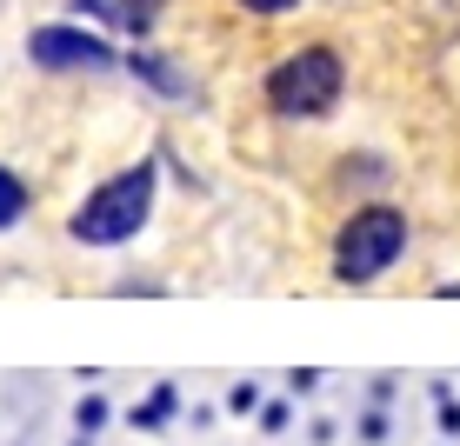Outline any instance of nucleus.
<instances>
[{"label": "nucleus", "mask_w": 460, "mask_h": 446, "mask_svg": "<svg viewBox=\"0 0 460 446\" xmlns=\"http://www.w3.org/2000/svg\"><path fill=\"white\" fill-rule=\"evenodd\" d=\"M147 214H154V167L140 161V167H120L114 180L93 187V194L74 206L67 233L81 247H120V240H134V233L147 227Z\"/></svg>", "instance_id": "1"}, {"label": "nucleus", "mask_w": 460, "mask_h": 446, "mask_svg": "<svg viewBox=\"0 0 460 446\" xmlns=\"http://www.w3.org/2000/svg\"><path fill=\"white\" fill-rule=\"evenodd\" d=\"M407 253V214L401 206H354V220L334 233V280L367 286Z\"/></svg>", "instance_id": "2"}, {"label": "nucleus", "mask_w": 460, "mask_h": 446, "mask_svg": "<svg viewBox=\"0 0 460 446\" xmlns=\"http://www.w3.org/2000/svg\"><path fill=\"white\" fill-rule=\"evenodd\" d=\"M341 87H347V67L334 47H300V54H288L267 74V107L288 120H321L341 101Z\"/></svg>", "instance_id": "3"}, {"label": "nucleus", "mask_w": 460, "mask_h": 446, "mask_svg": "<svg viewBox=\"0 0 460 446\" xmlns=\"http://www.w3.org/2000/svg\"><path fill=\"white\" fill-rule=\"evenodd\" d=\"M27 60L47 67V74H107L114 67V47L101 34H87V27L54 21V27H34V34H27Z\"/></svg>", "instance_id": "4"}, {"label": "nucleus", "mask_w": 460, "mask_h": 446, "mask_svg": "<svg viewBox=\"0 0 460 446\" xmlns=\"http://www.w3.org/2000/svg\"><path fill=\"white\" fill-rule=\"evenodd\" d=\"M173 413H181V387H173V380H161V387H154L140 407H127V426H134V433H161Z\"/></svg>", "instance_id": "5"}, {"label": "nucleus", "mask_w": 460, "mask_h": 446, "mask_svg": "<svg viewBox=\"0 0 460 446\" xmlns=\"http://www.w3.org/2000/svg\"><path fill=\"white\" fill-rule=\"evenodd\" d=\"M127 67H134V74H140V81H147L154 93H167V101H187V93H194V87L181 81V74H173V60H161V54H134Z\"/></svg>", "instance_id": "6"}, {"label": "nucleus", "mask_w": 460, "mask_h": 446, "mask_svg": "<svg viewBox=\"0 0 460 446\" xmlns=\"http://www.w3.org/2000/svg\"><path fill=\"white\" fill-rule=\"evenodd\" d=\"M107 420H114V400H107L101 387H87L81 400H74V433H87V440H101L107 433Z\"/></svg>", "instance_id": "7"}, {"label": "nucleus", "mask_w": 460, "mask_h": 446, "mask_svg": "<svg viewBox=\"0 0 460 446\" xmlns=\"http://www.w3.org/2000/svg\"><path fill=\"white\" fill-rule=\"evenodd\" d=\"M27 206H34L27 180H21L13 167H0V233H7V227H21V220H27Z\"/></svg>", "instance_id": "8"}, {"label": "nucleus", "mask_w": 460, "mask_h": 446, "mask_svg": "<svg viewBox=\"0 0 460 446\" xmlns=\"http://www.w3.org/2000/svg\"><path fill=\"white\" fill-rule=\"evenodd\" d=\"M154 13H161V0H114V7H107V27H120V34H147Z\"/></svg>", "instance_id": "9"}, {"label": "nucleus", "mask_w": 460, "mask_h": 446, "mask_svg": "<svg viewBox=\"0 0 460 446\" xmlns=\"http://www.w3.org/2000/svg\"><path fill=\"white\" fill-rule=\"evenodd\" d=\"M434 426H440V440L460 446V400H454V380H434Z\"/></svg>", "instance_id": "10"}, {"label": "nucleus", "mask_w": 460, "mask_h": 446, "mask_svg": "<svg viewBox=\"0 0 460 446\" xmlns=\"http://www.w3.org/2000/svg\"><path fill=\"white\" fill-rule=\"evenodd\" d=\"M261 407H267L261 380H234V387H227V413H234V420H261Z\"/></svg>", "instance_id": "11"}, {"label": "nucleus", "mask_w": 460, "mask_h": 446, "mask_svg": "<svg viewBox=\"0 0 460 446\" xmlns=\"http://www.w3.org/2000/svg\"><path fill=\"white\" fill-rule=\"evenodd\" d=\"M354 440H360V446H387V440H394L387 407H367V413H360V420H354Z\"/></svg>", "instance_id": "12"}, {"label": "nucleus", "mask_w": 460, "mask_h": 446, "mask_svg": "<svg viewBox=\"0 0 460 446\" xmlns=\"http://www.w3.org/2000/svg\"><path fill=\"white\" fill-rule=\"evenodd\" d=\"M288 426H294V393H288V400H267V407H261V433H267V440H280Z\"/></svg>", "instance_id": "13"}, {"label": "nucleus", "mask_w": 460, "mask_h": 446, "mask_svg": "<svg viewBox=\"0 0 460 446\" xmlns=\"http://www.w3.org/2000/svg\"><path fill=\"white\" fill-rule=\"evenodd\" d=\"M321 366H294V373H288V393H294V400H314V393H321Z\"/></svg>", "instance_id": "14"}, {"label": "nucleus", "mask_w": 460, "mask_h": 446, "mask_svg": "<svg viewBox=\"0 0 460 446\" xmlns=\"http://www.w3.org/2000/svg\"><path fill=\"white\" fill-rule=\"evenodd\" d=\"M307 446H341V420H307Z\"/></svg>", "instance_id": "15"}, {"label": "nucleus", "mask_w": 460, "mask_h": 446, "mask_svg": "<svg viewBox=\"0 0 460 446\" xmlns=\"http://www.w3.org/2000/svg\"><path fill=\"white\" fill-rule=\"evenodd\" d=\"M394 393H401V380H394V373H380L374 387H367V400H374V407H394Z\"/></svg>", "instance_id": "16"}, {"label": "nucleus", "mask_w": 460, "mask_h": 446, "mask_svg": "<svg viewBox=\"0 0 460 446\" xmlns=\"http://www.w3.org/2000/svg\"><path fill=\"white\" fill-rule=\"evenodd\" d=\"M247 13H288V7H300V0H241Z\"/></svg>", "instance_id": "17"}, {"label": "nucleus", "mask_w": 460, "mask_h": 446, "mask_svg": "<svg viewBox=\"0 0 460 446\" xmlns=\"http://www.w3.org/2000/svg\"><path fill=\"white\" fill-rule=\"evenodd\" d=\"M67 446H93V440H87V433H74V440H67Z\"/></svg>", "instance_id": "18"}, {"label": "nucleus", "mask_w": 460, "mask_h": 446, "mask_svg": "<svg viewBox=\"0 0 460 446\" xmlns=\"http://www.w3.org/2000/svg\"><path fill=\"white\" fill-rule=\"evenodd\" d=\"M440 446H454V440H440Z\"/></svg>", "instance_id": "19"}]
</instances>
